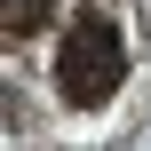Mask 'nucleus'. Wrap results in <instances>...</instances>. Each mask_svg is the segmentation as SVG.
<instances>
[{"label": "nucleus", "mask_w": 151, "mask_h": 151, "mask_svg": "<svg viewBox=\"0 0 151 151\" xmlns=\"http://www.w3.org/2000/svg\"><path fill=\"white\" fill-rule=\"evenodd\" d=\"M119 72H127V40H119L111 16L88 8V16L64 32V56H56V88H64V104H104V96L119 88Z\"/></svg>", "instance_id": "1"}, {"label": "nucleus", "mask_w": 151, "mask_h": 151, "mask_svg": "<svg viewBox=\"0 0 151 151\" xmlns=\"http://www.w3.org/2000/svg\"><path fill=\"white\" fill-rule=\"evenodd\" d=\"M48 16H56V0H0V24L8 32H40Z\"/></svg>", "instance_id": "2"}]
</instances>
